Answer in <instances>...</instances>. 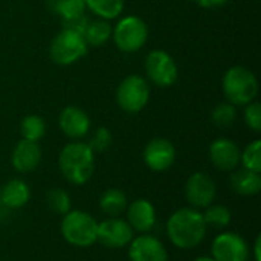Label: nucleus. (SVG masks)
I'll return each mask as SVG.
<instances>
[{
	"mask_svg": "<svg viewBox=\"0 0 261 261\" xmlns=\"http://www.w3.org/2000/svg\"><path fill=\"white\" fill-rule=\"evenodd\" d=\"M240 162L243 164V168L251 171H261V141H254L240 154Z\"/></svg>",
	"mask_w": 261,
	"mask_h": 261,
	"instance_id": "nucleus-27",
	"label": "nucleus"
},
{
	"mask_svg": "<svg viewBox=\"0 0 261 261\" xmlns=\"http://www.w3.org/2000/svg\"><path fill=\"white\" fill-rule=\"evenodd\" d=\"M112 31H113V28L110 26V23L107 20L99 18V20H93V21L87 23L83 37L87 44L101 46L112 38Z\"/></svg>",
	"mask_w": 261,
	"mask_h": 261,
	"instance_id": "nucleus-21",
	"label": "nucleus"
},
{
	"mask_svg": "<svg viewBox=\"0 0 261 261\" xmlns=\"http://www.w3.org/2000/svg\"><path fill=\"white\" fill-rule=\"evenodd\" d=\"M239 145L226 138H219L210 145V161L220 171H234L240 164Z\"/></svg>",
	"mask_w": 261,
	"mask_h": 261,
	"instance_id": "nucleus-14",
	"label": "nucleus"
},
{
	"mask_svg": "<svg viewBox=\"0 0 261 261\" xmlns=\"http://www.w3.org/2000/svg\"><path fill=\"white\" fill-rule=\"evenodd\" d=\"M127 206H128L127 194L118 188L106 190L99 199V210L107 217H119L121 214L125 213Z\"/></svg>",
	"mask_w": 261,
	"mask_h": 261,
	"instance_id": "nucleus-20",
	"label": "nucleus"
},
{
	"mask_svg": "<svg viewBox=\"0 0 261 261\" xmlns=\"http://www.w3.org/2000/svg\"><path fill=\"white\" fill-rule=\"evenodd\" d=\"M167 237L173 246L182 251L197 248L206 237L208 226L200 210L187 206L174 211L167 220Z\"/></svg>",
	"mask_w": 261,
	"mask_h": 261,
	"instance_id": "nucleus-1",
	"label": "nucleus"
},
{
	"mask_svg": "<svg viewBox=\"0 0 261 261\" xmlns=\"http://www.w3.org/2000/svg\"><path fill=\"white\" fill-rule=\"evenodd\" d=\"M245 122L249 128H252L254 132H260L261 130V106L258 102L252 101L249 104L245 106Z\"/></svg>",
	"mask_w": 261,
	"mask_h": 261,
	"instance_id": "nucleus-30",
	"label": "nucleus"
},
{
	"mask_svg": "<svg viewBox=\"0 0 261 261\" xmlns=\"http://www.w3.org/2000/svg\"><path fill=\"white\" fill-rule=\"evenodd\" d=\"M203 220L208 228L214 229H225L231 225L232 220V213L228 206L220 205V203H211L208 208H205Z\"/></svg>",
	"mask_w": 261,
	"mask_h": 261,
	"instance_id": "nucleus-22",
	"label": "nucleus"
},
{
	"mask_svg": "<svg viewBox=\"0 0 261 261\" xmlns=\"http://www.w3.org/2000/svg\"><path fill=\"white\" fill-rule=\"evenodd\" d=\"M130 261H168V252L164 243L150 234L133 237L128 245Z\"/></svg>",
	"mask_w": 261,
	"mask_h": 261,
	"instance_id": "nucleus-13",
	"label": "nucleus"
},
{
	"mask_svg": "<svg viewBox=\"0 0 261 261\" xmlns=\"http://www.w3.org/2000/svg\"><path fill=\"white\" fill-rule=\"evenodd\" d=\"M145 72L148 80L159 87H170L177 80V64L171 55L156 49L147 55Z\"/></svg>",
	"mask_w": 261,
	"mask_h": 261,
	"instance_id": "nucleus-8",
	"label": "nucleus"
},
{
	"mask_svg": "<svg viewBox=\"0 0 261 261\" xmlns=\"http://www.w3.org/2000/svg\"><path fill=\"white\" fill-rule=\"evenodd\" d=\"M63 239L76 248H89L98 240V222L86 211L70 210L60 226Z\"/></svg>",
	"mask_w": 261,
	"mask_h": 261,
	"instance_id": "nucleus-3",
	"label": "nucleus"
},
{
	"mask_svg": "<svg viewBox=\"0 0 261 261\" xmlns=\"http://www.w3.org/2000/svg\"><path fill=\"white\" fill-rule=\"evenodd\" d=\"M11 162L18 173L34 171L41 162V148L38 142L21 139L12 150Z\"/></svg>",
	"mask_w": 261,
	"mask_h": 261,
	"instance_id": "nucleus-17",
	"label": "nucleus"
},
{
	"mask_svg": "<svg viewBox=\"0 0 261 261\" xmlns=\"http://www.w3.org/2000/svg\"><path fill=\"white\" fill-rule=\"evenodd\" d=\"M112 37L119 50L130 54L139 50L145 44L148 38V28L142 18L128 15L118 21L112 31Z\"/></svg>",
	"mask_w": 261,
	"mask_h": 261,
	"instance_id": "nucleus-6",
	"label": "nucleus"
},
{
	"mask_svg": "<svg viewBox=\"0 0 261 261\" xmlns=\"http://www.w3.org/2000/svg\"><path fill=\"white\" fill-rule=\"evenodd\" d=\"M112 141H113V138H112L110 130L106 128V127H99L93 133V136H92V139H90V142L87 145L90 147V150L93 153H102V151L109 150V147L112 145Z\"/></svg>",
	"mask_w": 261,
	"mask_h": 261,
	"instance_id": "nucleus-29",
	"label": "nucleus"
},
{
	"mask_svg": "<svg viewBox=\"0 0 261 261\" xmlns=\"http://www.w3.org/2000/svg\"><path fill=\"white\" fill-rule=\"evenodd\" d=\"M58 124H60L61 132L67 138L75 139V141L84 138L90 130V119L87 113L75 106H69L61 110Z\"/></svg>",
	"mask_w": 261,
	"mask_h": 261,
	"instance_id": "nucleus-16",
	"label": "nucleus"
},
{
	"mask_svg": "<svg viewBox=\"0 0 261 261\" xmlns=\"http://www.w3.org/2000/svg\"><path fill=\"white\" fill-rule=\"evenodd\" d=\"M87 43L80 32L72 29H63L50 43V58L61 66H69L78 61L87 52Z\"/></svg>",
	"mask_w": 261,
	"mask_h": 261,
	"instance_id": "nucleus-5",
	"label": "nucleus"
},
{
	"mask_svg": "<svg viewBox=\"0 0 261 261\" xmlns=\"http://www.w3.org/2000/svg\"><path fill=\"white\" fill-rule=\"evenodd\" d=\"M223 93L228 98V102L246 106L257 98L258 81L249 69L234 66L223 76Z\"/></svg>",
	"mask_w": 261,
	"mask_h": 261,
	"instance_id": "nucleus-4",
	"label": "nucleus"
},
{
	"mask_svg": "<svg viewBox=\"0 0 261 261\" xmlns=\"http://www.w3.org/2000/svg\"><path fill=\"white\" fill-rule=\"evenodd\" d=\"M150 98L148 81L139 75H130L122 80L116 92V101L119 107L127 113L141 112Z\"/></svg>",
	"mask_w": 261,
	"mask_h": 261,
	"instance_id": "nucleus-7",
	"label": "nucleus"
},
{
	"mask_svg": "<svg viewBox=\"0 0 261 261\" xmlns=\"http://www.w3.org/2000/svg\"><path fill=\"white\" fill-rule=\"evenodd\" d=\"M193 261H216L211 255H202V257H197V258H194Z\"/></svg>",
	"mask_w": 261,
	"mask_h": 261,
	"instance_id": "nucleus-33",
	"label": "nucleus"
},
{
	"mask_svg": "<svg viewBox=\"0 0 261 261\" xmlns=\"http://www.w3.org/2000/svg\"><path fill=\"white\" fill-rule=\"evenodd\" d=\"M125 211H127V222L135 232L147 234L154 228L158 222L156 208L147 199L133 200L132 203H128Z\"/></svg>",
	"mask_w": 261,
	"mask_h": 261,
	"instance_id": "nucleus-15",
	"label": "nucleus"
},
{
	"mask_svg": "<svg viewBox=\"0 0 261 261\" xmlns=\"http://www.w3.org/2000/svg\"><path fill=\"white\" fill-rule=\"evenodd\" d=\"M217 194V187L208 173L197 171L193 173L185 184V197L191 208L205 210L214 203Z\"/></svg>",
	"mask_w": 261,
	"mask_h": 261,
	"instance_id": "nucleus-10",
	"label": "nucleus"
},
{
	"mask_svg": "<svg viewBox=\"0 0 261 261\" xmlns=\"http://www.w3.org/2000/svg\"><path fill=\"white\" fill-rule=\"evenodd\" d=\"M176 161V148L171 141L165 138L151 139L144 148V162L145 165L156 173L167 171L173 167Z\"/></svg>",
	"mask_w": 261,
	"mask_h": 261,
	"instance_id": "nucleus-12",
	"label": "nucleus"
},
{
	"mask_svg": "<svg viewBox=\"0 0 261 261\" xmlns=\"http://www.w3.org/2000/svg\"><path fill=\"white\" fill-rule=\"evenodd\" d=\"M213 122L220 127V128H226L229 125H232V122L237 118V110L236 106L231 102H222L219 106H216V109L213 110Z\"/></svg>",
	"mask_w": 261,
	"mask_h": 261,
	"instance_id": "nucleus-28",
	"label": "nucleus"
},
{
	"mask_svg": "<svg viewBox=\"0 0 261 261\" xmlns=\"http://www.w3.org/2000/svg\"><path fill=\"white\" fill-rule=\"evenodd\" d=\"M46 205L52 213L60 214V216L67 214L72 210L70 196L63 188H50L46 193Z\"/></svg>",
	"mask_w": 261,
	"mask_h": 261,
	"instance_id": "nucleus-25",
	"label": "nucleus"
},
{
	"mask_svg": "<svg viewBox=\"0 0 261 261\" xmlns=\"http://www.w3.org/2000/svg\"><path fill=\"white\" fill-rule=\"evenodd\" d=\"M55 11L61 15L64 23H70L84 17L86 2L84 0H58L55 5Z\"/></svg>",
	"mask_w": 261,
	"mask_h": 261,
	"instance_id": "nucleus-26",
	"label": "nucleus"
},
{
	"mask_svg": "<svg viewBox=\"0 0 261 261\" xmlns=\"http://www.w3.org/2000/svg\"><path fill=\"white\" fill-rule=\"evenodd\" d=\"M29 185L21 179H12L3 188H0V203L9 210L23 208L29 202Z\"/></svg>",
	"mask_w": 261,
	"mask_h": 261,
	"instance_id": "nucleus-18",
	"label": "nucleus"
},
{
	"mask_svg": "<svg viewBox=\"0 0 261 261\" xmlns=\"http://www.w3.org/2000/svg\"><path fill=\"white\" fill-rule=\"evenodd\" d=\"M231 188L240 196H257L261 191V176L246 168L234 170L229 177Z\"/></svg>",
	"mask_w": 261,
	"mask_h": 261,
	"instance_id": "nucleus-19",
	"label": "nucleus"
},
{
	"mask_svg": "<svg viewBox=\"0 0 261 261\" xmlns=\"http://www.w3.org/2000/svg\"><path fill=\"white\" fill-rule=\"evenodd\" d=\"M254 261H261V237L258 236L254 243Z\"/></svg>",
	"mask_w": 261,
	"mask_h": 261,
	"instance_id": "nucleus-32",
	"label": "nucleus"
},
{
	"mask_svg": "<svg viewBox=\"0 0 261 261\" xmlns=\"http://www.w3.org/2000/svg\"><path fill=\"white\" fill-rule=\"evenodd\" d=\"M211 257L216 261H248L249 246L240 234L225 231L213 240Z\"/></svg>",
	"mask_w": 261,
	"mask_h": 261,
	"instance_id": "nucleus-9",
	"label": "nucleus"
},
{
	"mask_svg": "<svg viewBox=\"0 0 261 261\" xmlns=\"http://www.w3.org/2000/svg\"><path fill=\"white\" fill-rule=\"evenodd\" d=\"M20 133H21L23 139L38 142L46 133V122L43 118H40L37 115L24 116L20 122Z\"/></svg>",
	"mask_w": 261,
	"mask_h": 261,
	"instance_id": "nucleus-24",
	"label": "nucleus"
},
{
	"mask_svg": "<svg viewBox=\"0 0 261 261\" xmlns=\"http://www.w3.org/2000/svg\"><path fill=\"white\" fill-rule=\"evenodd\" d=\"M86 8L102 20H112L121 15L124 9V0H84Z\"/></svg>",
	"mask_w": 261,
	"mask_h": 261,
	"instance_id": "nucleus-23",
	"label": "nucleus"
},
{
	"mask_svg": "<svg viewBox=\"0 0 261 261\" xmlns=\"http://www.w3.org/2000/svg\"><path fill=\"white\" fill-rule=\"evenodd\" d=\"M58 167L69 184L84 185L93 176L95 153L84 142H70L61 150Z\"/></svg>",
	"mask_w": 261,
	"mask_h": 261,
	"instance_id": "nucleus-2",
	"label": "nucleus"
},
{
	"mask_svg": "<svg viewBox=\"0 0 261 261\" xmlns=\"http://www.w3.org/2000/svg\"><path fill=\"white\" fill-rule=\"evenodd\" d=\"M135 231L127 220L121 217H107L98 223V240L109 249H122L130 245Z\"/></svg>",
	"mask_w": 261,
	"mask_h": 261,
	"instance_id": "nucleus-11",
	"label": "nucleus"
},
{
	"mask_svg": "<svg viewBox=\"0 0 261 261\" xmlns=\"http://www.w3.org/2000/svg\"><path fill=\"white\" fill-rule=\"evenodd\" d=\"M196 2L203 8H216V6H220V5L226 3L228 0H196Z\"/></svg>",
	"mask_w": 261,
	"mask_h": 261,
	"instance_id": "nucleus-31",
	"label": "nucleus"
}]
</instances>
